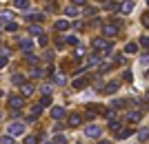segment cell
<instances>
[{"label": "cell", "instance_id": "1", "mask_svg": "<svg viewBox=\"0 0 149 144\" xmlns=\"http://www.w3.org/2000/svg\"><path fill=\"white\" fill-rule=\"evenodd\" d=\"M100 133V129H96V126H91V129H87V135H91V138H96Z\"/></svg>", "mask_w": 149, "mask_h": 144}, {"label": "cell", "instance_id": "2", "mask_svg": "<svg viewBox=\"0 0 149 144\" xmlns=\"http://www.w3.org/2000/svg\"><path fill=\"white\" fill-rule=\"evenodd\" d=\"M69 122H71L74 126H78V124H80V115H71V118H69Z\"/></svg>", "mask_w": 149, "mask_h": 144}, {"label": "cell", "instance_id": "3", "mask_svg": "<svg viewBox=\"0 0 149 144\" xmlns=\"http://www.w3.org/2000/svg\"><path fill=\"white\" fill-rule=\"evenodd\" d=\"M11 133H13V135H18V133H22V126H20V124H13V126H11Z\"/></svg>", "mask_w": 149, "mask_h": 144}, {"label": "cell", "instance_id": "4", "mask_svg": "<svg viewBox=\"0 0 149 144\" xmlns=\"http://www.w3.org/2000/svg\"><path fill=\"white\" fill-rule=\"evenodd\" d=\"M27 144H36V138H27Z\"/></svg>", "mask_w": 149, "mask_h": 144}, {"label": "cell", "instance_id": "5", "mask_svg": "<svg viewBox=\"0 0 149 144\" xmlns=\"http://www.w3.org/2000/svg\"><path fill=\"white\" fill-rule=\"evenodd\" d=\"M100 144H109V142H100Z\"/></svg>", "mask_w": 149, "mask_h": 144}]
</instances>
